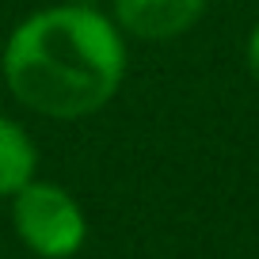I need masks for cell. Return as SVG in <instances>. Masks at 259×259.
<instances>
[{
  "mask_svg": "<svg viewBox=\"0 0 259 259\" xmlns=\"http://www.w3.org/2000/svg\"><path fill=\"white\" fill-rule=\"evenodd\" d=\"M126 42L103 4H42L8 31L0 76L23 111L50 122H84L118 99L130 69Z\"/></svg>",
  "mask_w": 259,
  "mask_h": 259,
  "instance_id": "cell-1",
  "label": "cell"
},
{
  "mask_svg": "<svg viewBox=\"0 0 259 259\" xmlns=\"http://www.w3.org/2000/svg\"><path fill=\"white\" fill-rule=\"evenodd\" d=\"M19 244L38 259H73L88 240V218L73 191L34 176L8 198Z\"/></svg>",
  "mask_w": 259,
  "mask_h": 259,
  "instance_id": "cell-2",
  "label": "cell"
},
{
  "mask_svg": "<svg viewBox=\"0 0 259 259\" xmlns=\"http://www.w3.org/2000/svg\"><path fill=\"white\" fill-rule=\"evenodd\" d=\"M210 0H107V16L126 38L176 42L202 23Z\"/></svg>",
  "mask_w": 259,
  "mask_h": 259,
  "instance_id": "cell-3",
  "label": "cell"
},
{
  "mask_svg": "<svg viewBox=\"0 0 259 259\" xmlns=\"http://www.w3.org/2000/svg\"><path fill=\"white\" fill-rule=\"evenodd\" d=\"M38 176V145L23 122L0 114V198H12L19 187Z\"/></svg>",
  "mask_w": 259,
  "mask_h": 259,
  "instance_id": "cell-4",
  "label": "cell"
},
{
  "mask_svg": "<svg viewBox=\"0 0 259 259\" xmlns=\"http://www.w3.org/2000/svg\"><path fill=\"white\" fill-rule=\"evenodd\" d=\"M248 73H251V80L259 84V27L251 31V38H248Z\"/></svg>",
  "mask_w": 259,
  "mask_h": 259,
  "instance_id": "cell-5",
  "label": "cell"
},
{
  "mask_svg": "<svg viewBox=\"0 0 259 259\" xmlns=\"http://www.w3.org/2000/svg\"><path fill=\"white\" fill-rule=\"evenodd\" d=\"M84 4H103V0H84Z\"/></svg>",
  "mask_w": 259,
  "mask_h": 259,
  "instance_id": "cell-6",
  "label": "cell"
}]
</instances>
